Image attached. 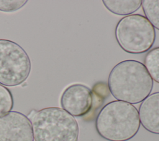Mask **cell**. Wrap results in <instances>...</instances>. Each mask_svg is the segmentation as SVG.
<instances>
[{"instance_id":"6da1fadb","label":"cell","mask_w":159,"mask_h":141,"mask_svg":"<svg viewBox=\"0 0 159 141\" xmlns=\"http://www.w3.org/2000/svg\"><path fill=\"white\" fill-rule=\"evenodd\" d=\"M107 85L110 93L117 101L134 104L142 102L150 94L153 83L143 63L126 60L112 68Z\"/></svg>"},{"instance_id":"7a4b0ae2","label":"cell","mask_w":159,"mask_h":141,"mask_svg":"<svg viewBox=\"0 0 159 141\" xmlns=\"http://www.w3.org/2000/svg\"><path fill=\"white\" fill-rule=\"evenodd\" d=\"M139 111L132 104L113 101L104 106L95 122L98 134L108 141H127L139 132Z\"/></svg>"},{"instance_id":"3957f363","label":"cell","mask_w":159,"mask_h":141,"mask_svg":"<svg viewBox=\"0 0 159 141\" xmlns=\"http://www.w3.org/2000/svg\"><path fill=\"white\" fill-rule=\"evenodd\" d=\"M35 141H78L79 126L76 119L62 108L32 110L27 115Z\"/></svg>"},{"instance_id":"277c9868","label":"cell","mask_w":159,"mask_h":141,"mask_svg":"<svg viewBox=\"0 0 159 141\" xmlns=\"http://www.w3.org/2000/svg\"><path fill=\"white\" fill-rule=\"evenodd\" d=\"M115 37L120 47L131 54L148 52L156 39L155 29L140 14H131L120 19L115 29Z\"/></svg>"},{"instance_id":"5b68a950","label":"cell","mask_w":159,"mask_h":141,"mask_svg":"<svg viewBox=\"0 0 159 141\" xmlns=\"http://www.w3.org/2000/svg\"><path fill=\"white\" fill-rule=\"evenodd\" d=\"M31 71V61L17 43L0 39V84L9 87L20 85Z\"/></svg>"},{"instance_id":"8992f818","label":"cell","mask_w":159,"mask_h":141,"mask_svg":"<svg viewBox=\"0 0 159 141\" xmlns=\"http://www.w3.org/2000/svg\"><path fill=\"white\" fill-rule=\"evenodd\" d=\"M93 91L82 84H71L63 91L60 98L63 109L73 117H82L93 108Z\"/></svg>"},{"instance_id":"52a82bcc","label":"cell","mask_w":159,"mask_h":141,"mask_svg":"<svg viewBox=\"0 0 159 141\" xmlns=\"http://www.w3.org/2000/svg\"><path fill=\"white\" fill-rule=\"evenodd\" d=\"M31 122L27 116L11 111L0 117V141H34Z\"/></svg>"},{"instance_id":"ba28073f","label":"cell","mask_w":159,"mask_h":141,"mask_svg":"<svg viewBox=\"0 0 159 141\" xmlns=\"http://www.w3.org/2000/svg\"><path fill=\"white\" fill-rule=\"evenodd\" d=\"M139 115L145 130L159 135V92L150 94L141 102Z\"/></svg>"},{"instance_id":"9c48e42d","label":"cell","mask_w":159,"mask_h":141,"mask_svg":"<svg viewBox=\"0 0 159 141\" xmlns=\"http://www.w3.org/2000/svg\"><path fill=\"white\" fill-rule=\"evenodd\" d=\"M103 4L111 12L119 16H129L142 6L141 0H104Z\"/></svg>"},{"instance_id":"30bf717a","label":"cell","mask_w":159,"mask_h":141,"mask_svg":"<svg viewBox=\"0 0 159 141\" xmlns=\"http://www.w3.org/2000/svg\"><path fill=\"white\" fill-rule=\"evenodd\" d=\"M144 65L152 80L159 83V47L147 52L144 59Z\"/></svg>"},{"instance_id":"8fae6325","label":"cell","mask_w":159,"mask_h":141,"mask_svg":"<svg viewBox=\"0 0 159 141\" xmlns=\"http://www.w3.org/2000/svg\"><path fill=\"white\" fill-rule=\"evenodd\" d=\"M142 6L145 17L159 30V0H143Z\"/></svg>"},{"instance_id":"7c38bea8","label":"cell","mask_w":159,"mask_h":141,"mask_svg":"<svg viewBox=\"0 0 159 141\" xmlns=\"http://www.w3.org/2000/svg\"><path fill=\"white\" fill-rule=\"evenodd\" d=\"M14 106V98L11 91L0 84V117L11 112Z\"/></svg>"},{"instance_id":"4fadbf2b","label":"cell","mask_w":159,"mask_h":141,"mask_svg":"<svg viewBox=\"0 0 159 141\" xmlns=\"http://www.w3.org/2000/svg\"><path fill=\"white\" fill-rule=\"evenodd\" d=\"M27 2L26 0H0V11L4 12H15L21 9Z\"/></svg>"}]
</instances>
